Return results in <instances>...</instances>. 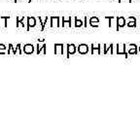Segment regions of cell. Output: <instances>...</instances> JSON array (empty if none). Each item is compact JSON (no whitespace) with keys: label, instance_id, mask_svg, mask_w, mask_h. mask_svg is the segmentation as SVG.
Listing matches in <instances>:
<instances>
[{"label":"cell","instance_id":"6da1fadb","mask_svg":"<svg viewBox=\"0 0 140 131\" xmlns=\"http://www.w3.org/2000/svg\"><path fill=\"white\" fill-rule=\"evenodd\" d=\"M89 46L87 45V44H80L79 46H78V48H77V50H78V53L79 54H81V55H86V54H88L89 53Z\"/></svg>","mask_w":140,"mask_h":131},{"label":"cell","instance_id":"7a4b0ae2","mask_svg":"<svg viewBox=\"0 0 140 131\" xmlns=\"http://www.w3.org/2000/svg\"><path fill=\"white\" fill-rule=\"evenodd\" d=\"M66 47H67V58H69L70 55H74L76 53L77 48L74 44H67Z\"/></svg>","mask_w":140,"mask_h":131},{"label":"cell","instance_id":"3957f363","mask_svg":"<svg viewBox=\"0 0 140 131\" xmlns=\"http://www.w3.org/2000/svg\"><path fill=\"white\" fill-rule=\"evenodd\" d=\"M126 24H127V22H126V19L124 17H118L117 18V31L121 27H125Z\"/></svg>","mask_w":140,"mask_h":131},{"label":"cell","instance_id":"277c9868","mask_svg":"<svg viewBox=\"0 0 140 131\" xmlns=\"http://www.w3.org/2000/svg\"><path fill=\"white\" fill-rule=\"evenodd\" d=\"M34 52V47L32 44H25L23 46V53L26 55H30Z\"/></svg>","mask_w":140,"mask_h":131},{"label":"cell","instance_id":"5b68a950","mask_svg":"<svg viewBox=\"0 0 140 131\" xmlns=\"http://www.w3.org/2000/svg\"><path fill=\"white\" fill-rule=\"evenodd\" d=\"M35 25H36V19L34 17H28L27 18V28H26V30L28 31L30 27H34Z\"/></svg>","mask_w":140,"mask_h":131},{"label":"cell","instance_id":"8992f818","mask_svg":"<svg viewBox=\"0 0 140 131\" xmlns=\"http://www.w3.org/2000/svg\"><path fill=\"white\" fill-rule=\"evenodd\" d=\"M63 55V44H55V55Z\"/></svg>","mask_w":140,"mask_h":131},{"label":"cell","instance_id":"52a82bcc","mask_svg":"<svg viewBox=\"0 0 140 131\" xmlns=\"http://www.w3.org/2000/svg\"><path fill=\"white\" fill-rule=\"evenodd\" d=\"M128 49H129V51H128V55H136L137 54V46L135 44H130Z\"/></svg>","mask_w":140,"mask_h":131},{"label":"cell","instance_id":"ba28073f","mask_svg":"<svg viewBox=\"0 0 140 131\" xmlns=\"http://www.w3.org/2000/svg\"><path fill=\"white\" fill-rule=\"evenodd\" d=\"M98 23H99L98 18H96V17L91 18V20H90V24H91V26H93V27H97V26H98Z\"/></svg>","mask_w":140,"mask_h":131},{"label":"cell","instance_id":"9c48e42d","mask_svg":"<svg viewBox=\"0 0 140 131\" xmlns=\"http://www.w3.org/2000/svg\"><path fill=\"white\" fill-rule=\"evenodd\" d=\"M129 20H130V22H128L126 25L128 26V27H135L136 26V21H135V18L134 17H132V22H131V19L129 18Z\"/></svg>","mask_w":140,"mask_h":131},{"label":"cell","instance_id":"30bf717a","mask_svg":"<svg viewBox=\"0 0 140 131\" xmlns=\"http://www.w3.org/2000/svg\"><path fill=\"white\" fill-rule=\"evenodd\" d=\"M66 22L69 24V26H70V24H71V18H70V17H63V18H62V26H64V24H65Z\"/></svg>","mask_w":140,"mask_h":131},{"label":"cell","instance_id":"8fae6325","mask_svg":"<svg viewBox=\"0 0 140 131\" xmlns=\"http://www.w3.org/2000/svg\"><path fill=\"white\" fill-rule=\"evenodd\" d=\"M91 47H92V48H91V49H92V55H93V52H94L95 50H97V51L99 52V55H100V49H101V46H100V45H97V46L95 47L93 44H92Z\"/></svg>","mask_w":140,"mask_h":131},{"label":"cell","instance_id":"7c38bea8","mask_svg":"<svg viewBox=\"0 0 140 131\" xmlns=\"http://www.w3.org/2000/svg\"><path fill=\"white\" fill-rule=\"evenodd\" d=\"M47 21H48V17H46V18H45V21H44V22L42 21L41 17H39V22H40V23H41V26H42L41 30H44V28H45V24L47 23Z\"/></svg>","mask_w":140,"mask_h":131},{"label":"cell","instance_id":"4fadbf2b","mask_svg":"<svg viewBox=\"0 0 140 131\" xmlns=\"http://www.w3.org/2000/svg\"><path fill=\"white\" fill-rule=\"evenodd\" d=\"M82 25H83V22H82V21L78 20V18L76 17V18H75V26H76V27H81Z\"/></svg>","mask_w":140,"mask_h":131},{"label":"cell","instance_id":"5bb4252c","mask_svg":"<svg viewBox=\"0 0 140 131\" xmlns=\"http://www.w3.org/2000/svg\"><path fill=\"white\" fill-rule=\"evenodd\" d=\"M0 19H4V27H7V26H8L7 20L10 19V17H0Z\"/></svg>","mask_w":140,"mask_h":131},{"label":"cell","instance_id":"9a60e30c","mask_svg":"<svg viewBox=\"0 0 140 131\" xmlns=\"http://www.w3.org/2000/svg\"><path fill=\"white\" fill-rule=\"evenodd\" d=\"M103 47H104V55H106L107 53H108V51H109V49L111 48V44H110V46H108V45H103Z\"/></svg>","mask_w":140,"mask_h":131},{"label":"cell","instance_id":"2e32d148","mask_svg":"<svg viewBox=\"0 0 140 131\" xmlns=\"http://www.w3.org/2000/svg\"><path fill=\"white\" fill-rule=\"evenodd\" d=\"M23 19H24V17H19V18H17V26H18V27H19L21 22L23 21Z\"/></svg>","mask_w":140,"mask_h":131},{"label":"cell","instance_id":"e0dca14e","mask_svg":"<svg viewBox=\"0 0 140 131\" xmlns=\"http://www.w3.org/2000/svg\"><path fill=\"white\" fill-rule=\"evenodd\" d=\"M9 46L11 47V50L13 51V54L16 55V54H17V51H18V49H14V48H13V45H12V44H9Z\"/></svg>","mask_w":140,"mask_h":131},{"label":"cell","instance_id":"ac0fdd59","mask_svg":"<svg viewBox=\"0 0 140 131\" xmlns=\"http://www.w3.org/2000/svg\"><path fill=\"white\" fill-rule=\"evenodd\" d=\"M7 48H6V46L5 45H3V44H0V51H5Z\"/></svg>","mask_w":140,"mask_h":131},{"label":"cell","instance_id":"d6986e66","mask_svg":"<svg viewBox=\"0 0 140 131\" xmlns=\"http://www.w3.org/2000/svg\"><path fill=\"white\" fill-rule=\"evenodd\" d=\"M17 48H18V50L20 51V55H22L23 52H22V50H21V44H18V45H17Z\"/></svg>","mask_w":140,"mask_h":131},{"label":"cell","instance_id":"ffe728a7","mask_svg":"<svg viewBox=\"0 0 140 131\" xmlns=\"http://www.w3.org/2000/svg\"><path fill=\"white\" fill-rule=\"evenodd\" d=\"M85 27H87V17H85V24H84Z\"/></svg>","mask_w":140,"mask_h":131},{"label":"cell","instance_id":"44dd1931","mask_svg":"<svg viewBox=\"0 0 140 131\" xmlns=\"http://www.w3.org/2000/svg\"><path fill=\"white\" fill-rule=\"evenodd\" d=\"M0 55H5V52L4 51H0Z\"/></svg>","mask_w":140,"mask_h":131},{"label":"cell","instance_id":"7402d4cb","mask_svg":"<svg viewBox=\"0 0 140 131\" xmlns=\"http://www.w3.org/2000/svg\"><path fill=\"white\" fill-rule=\"evenodd\" d=\"M123 0H119V2H122ZM128 2H131V0H128Z\"/></svg>","mask_w":140,"mask_h":131},{"label":"cell","instance_id":"603a6c76","mask_svg":"<svg viewBox=\"0 0 140 131\" xmlns=\"http://www.w3.org/2000/svg\"><path fill=\"white\" fill-rule=\"evenodd\" d=\"M14 2H15V3H16V2H18V0H14Z\"/></svg>","mask_w":140,"mask_h":131},{"label":"cell","instance_id":"cb8c5ba5","mask_svg":"<svg viewBox=\"0 0 140 131\" xmlns=\"http://www.w3.org/2000/svg\"><path fill=\"white\" fill-rule=\"evenodd\" d=\"M139 51H140V47H139Z\"/></svg>","mask_w":140,"mask_h":131}]
</instances>
